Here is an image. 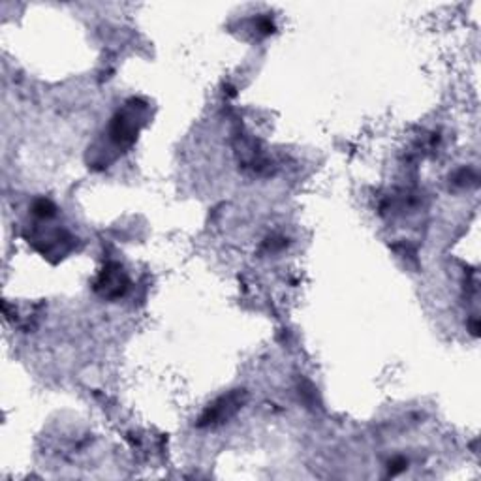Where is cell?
Returning <instances> with one entry per match:
<instances>
[{
	"instance_id": "cell-1",
	"label": "cell",
	"mask_w": 481,
	"mask_h": 481,
	"mask_svg": "<svg viewBox=\"0 0 481 481\" xmlns=\"http://www.w3.org/2000/svg\"><path fill=\"white\" fill-rule=\"evenodd\" d=\"M98 288H102L103 295H109V297L120 295L124 292V288H127V280L122 277V269H120L119 265H115V271H111L109 267L108 271L103 269L102 278H100V282H98Z\"/></svg>"
}]
</instances>
